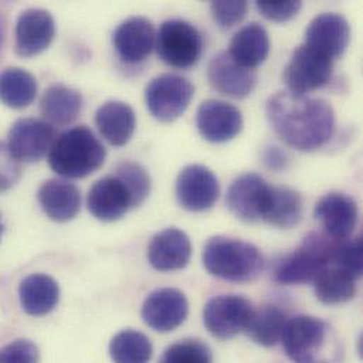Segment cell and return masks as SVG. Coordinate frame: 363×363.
<instances>
[{"instance_id": "obj_1", "label": "cell", "mask_w": 363, "mask_h": 363, "mask_svg": "<svg viewBox=\"0 0 363 363\" xmlns=\"http://www.w3.org/2000/svg\"><path fill=\"white\" fill-rule=\"evenodd\" d=\"M266 113L279 138L298 152L321 149L335 132V112L325 99L277 92L269 98Z\"/></svg>"}, {"instance_id": "obj_2", "label": "cell", "mask_w": 363, "mask_h": 363, "mask_svg": "<svg viewBox=\"0 0 363 363\" xmlns=\"http://www.w3.org/2000/svg\"><path fill=\"white\" fill-rule=\"evenodd\" d=\"M281 342L293 363H340L344 357L342 344L333 327L311 315L287 320Z\"/></svg>"}, {"instance_id": "obj_3", "label": "cell", "mask_w": 363, "mask_h": 363, "mask_svg": "<svg viewBox=\"0 0 363 363\" xmlns=\"http://www.w3.org/2000/svg\"><path fill=\"white\" fill-rule=\"evenodd\" d=\"M202 263L211 276L232 283H250L264 269L263 255L255 245L226 236H213L205 243Z\"/></svg>"}, {"instance_id": "obj_4", "label": "cell", "mask_w": 363, "mask_h": 363, "mask_svg": "<svg viewBox=\"0 0 363 363\" xmlns=\"http://www.w3.org/2000/svg\"><path fill=\"white\" fill-rule=\"evenodd\" d=\"M106 150L86 126L72 128L55 138L48 162L54 173L65 179H84L102 167Z\"/></svg>"}, {"instance_id": "obj_5", "label": "cell", "mask_w": 363, "mask_h": 363, "mask_svg": "<svg viewBox=\"0 0 363 363\" xmlns=\"http://www.w3.org/2000/svg\"><path fill=\"white\" fill-rule=\"evenodd\" d=\"M334 243L335 240L327 235L310 233L297 250L279 262L274 280L284 286L313 283L331 264Z\"/></svg>"}, {"instance_id": "obj_6", "label": "cell", "mask_w": 363, "mask_h": 363, "mask_svg": "<svg viewBox=\"0 0 363 363\" xmlns=\"http://www.w3.org/2000/svg\"><path fill=\"white\" fill-rule=\"evenodd\" d=\"M156 48L163 62L173 68L186 69L199 61L203 43L194 24L172 18L164 21L156 34Z\"/></svg>"}, {"instance_id": "obj_7", "label": "cell", "mask_w": 363, "mask_h": 363, "mask_svg": "<svg viewBox=\"0 0 363 363\" xmlns=\"http://www.w3.org/2000/svg\"><path fill=\"white\" fill-rule=\"evenodd\" d=\"M334 74V61L315 50L300 45L284 68L283 79L289 92L307 95L328 85Z\"/></svg>"}, {"instance_id": "obj_8", "label": "cell", "mask_w": 363, "mask_h": 363, "mask_svg": "<svg viewBox=\"0 0 363 363\" xmlns=\"http://www.w3.org/2000/svg\"><path fill=\"white\" fill-rule=\"evenodd\" d=\"M194 96V85L182 75L163 74L146 88V105L160 122H173L184 115Z\"/></svg>"}, {"instance_id": "obj_9", "label": "cell", "mask_w": 363, "mask_h": 363, "mask_svg": "<svg viewBox=\"0 0 363 363\" xmlns=\"http://www.w3.org/2000/svg\"><path fill=\"white\" fill-rule=\"evenodd\" d=\"M250 301L236 294H222L211 298L202 311L203 325L218 340H230L246 330L253 313Z\"/></svg>"}, {"instance_id": "obj_10", "label": "cell", "mask_w": 363, "mask_h": 363, "mask_svg": "<svg viewBox=\"0 0 363 363\" xmlns=\"http://www.w3.org/2000/svg\"><path fill=\"white\" fill-rule=\"evenodd\" d=\"M55 140L54 128L40 119H20L10 132L7 147L18 163H35L50 153Z\"/></svg>"}, {"instance_id": "obj_11", "label": "cell", "mask_w": 363, "mask_h": 363, "mask_svg": "<svg viewBox=\"0 0 363 363\" xmlns=\"http://www.w3.org/2000/svg\"><path fill=\"white\" fill-rule=\"evenodd\" d=\"M179 203L191 212L211 209L220 194L216 176L202 164L186 166L179 174L176 184Z\"/></svg>"}, {"instance_id": "obj_12", "label": "cell", "mask_w": 363, "mask_h": 363, "mask_svg": "<svg viewBox=\"0 0 363 363\" xmlns=\"http://www.w3.org/2000/svg\"><path fill=\"white\" fill-rule=\"evenodd\" d=\"M196 128L205 140L211 143H226L240 133L243 116L232 104L208 99L196 111Z\"/></svg>"}, {"instance_id": "obj_13", "label": "cell", "mask_w": 363, "mask_h": 363, "mask_svg": "<svg viewBox=\"0 0 363 363\" xmlns=\"http://www.w3.org/2000/svg\"><path fill=\"white\" fill-rule=\"evenodd\" d=\"M351 41L348 20L338 13H323L306 30V45L335 61L342 57Z\"/></svg>"}, {"instance_id": "obj_14", "label": "cell", "mask_w": 363, "mask_h": 363, "mask_svg": "<svg viewBox=\"0 0 363 363\" xmlns=\"http://www.w3.org/2000/svg\"><path fill=\"white\" fill-rule=\"evenodd\" d=\"M314 216L324 229V235L334 240L348 239L358 223V203L344 192H328L315 205Z\"/></svg>"}, {"instance_id": "obj_15", "label": "cell", "mask_w": 363, "mask_h": 363, "mask_svg": "<svg viewBox=\"0 0 363 363\" xmlns=\"http://www.w3.org/2000/svg\"><path fill=\"white\" fill-rule=\"evenodd\" d=\"M270 185L255 173L239 176L226 192L228 209L240 220L253 223L262 220Z\"/></svg>"}, {"instance_id": "obj_16", "label": "cell", "mask_w": 363, "mask_h": 363, "mask_svg": "<svg viewBox=\"0 0 363 363\" xmlns=\"http://www.w3.org/2000/svg\"><path fill=\"white\" fill-rule=\"evenodd\" d=\"M188 300L177 289H160L147 296L142 307L143 321L157 333H172L188 317Z\"/></svg>"}, {"instance_id": "obj_17", "label": "cell", "mask_w": 363, "mask_h": 363, "mask_svg": "<svg viewBox=\"0 0 363 363\" xmlns=\"http://www.w3.org/2000/svg\"><path fill=\"white\" fill-rule=\"evenodd\" d=\"M208 81L219 94L233 99H245L253 92L257 84V74L255 69L239 65L228 51H223L211 60Z\"/></svg>"}, {"instance_id": "obj_18", "label": "cell", "mask_w": 363, "mask_h": 363, "mask_svg": "<svg viewBox=\"0 0 363 363\" xmlns=\"http://www.w3.org/2000/svg\"><path fill=\"white\" fill-rule=\"evenodd\" d=\"M86 205L89 212L104 222L118 220L136 208L128 186L116 176L95 182L89 189Z\"/></svg>"}, {"instance_id": "obj_19", "label": "cell", "mask_w": 363, "mask_h": 363, "mask_svg": "<svg viewBox=\"0 0 363 363\" xmlns=\"http://www.w3.org/2000/svg\"><path fill=\"white\" fill-rule=\"evenodd\" d=\"M119 57L129 64L145 61L156 47V30L150 20L140 16L126 18L113 33Z\"/></svg>"}, {"instance_id": "obj_20", "label": "cell", "mask_w": 363, "mask_h": 363, "mask_svg": "<svg viewBox=\"0 0 363 363\" xmlns=\"http://www.w3.org/2000/svg\"><path fill=\"white\" fill-rule=\"evenodd\" d=\"M55 35V21L50 11L28 9L16 26V51L21 57H34L50 47Z\"/></svg>"}, {"instance_id": "obj_21", "label": "cell", "mask_w": 363, "mask_h": 363, "mask_svg": "<svg viewBox=\"0 0 363 363\" xmlns=\"http://www.w3.org/2000/svg\"><path fill=\"white\" fill-rule=\"evenodd\" d=\"M192 246L185 232L167 228L157 233L149 245V262L159 272L182 270L191 259Z\"/></svg>"}, {"instance_id": "obj_22", "label": "cell", "mask_w": 363, "mask_h": 363, "mask_svg": "<svg viewBox=\"0 0 363 363\" xmlns=\"http://www.w3.org/2000/svg\"><path fill=\"white\" fill-rule=\"evenodd\" d=\"M38 201L45 215L55 222L74 219L81 209V192L67 180H47L38 189Z\"/></svg>"}, {"instance_id": "obj_23", "label": "cell", "mask_w": 363, "mask_h": 363, "mask_svg": "<svg viewBox=\"0 0 363 363\" xmlns=\"http://www.w3.org/2000/svg\"><path fill=\"white\" fill-rule=\"evenodd\" d=\"M270 52V38L267 30L259 23L242 27L230 40L228 54L239 65L255 69L262 65Z\"/></svg>"}, {"instance_id": "obj_24", "label": "cell", "mask_w": 363, "mask_h": 363, "mask_svg": "<svg viewBox=\"0 0 363 363\" xmlns=\"http://www.w3.org/2000/svg\"><path fill=\"white\" fill-rule=\"evenodd\" d=\"M95 123L112 146H125L136 129V115L133 109L122 101L105 102L95 115Z\"/></svg>"}, {"instance_id": "obj_25", "label": "cell", "mask_w": 363, "mask_h": 363, "mask_svg": "<svg viewBox=\"0 0 363 363\" xmlns=\"http://www.w3.org/2000/svg\"><path fill=\"white\" fill-rule=\"evenodd\" d=\"M304 212L303 196L289 186H270L262 220L276 228H294Z\"/></svg>"}, {"instance_id": "obj_26", "label": "cell", "mask_w": 363, "mask_h": 363, "mask_svg": "<svg viewBox=\"0 0 363 363\" xmlns=\"http://www.w3.org/2000/svg\"><path fill=\"white\" fill-rule=\"evenodd\" d=\"M18 296L21 307L28 315L41 317L57 307L60 287L58 283L47 274H31L21 281Z\"/></svg>"}, {"instance_id": "obj_27", "label": "cell", "mask_w": 363, "mask_h": 363, "mask_svg": "<svg viewBox=\"0 0 363 363\" xmlns=\"http://www.w3.org/2000/svg\"><path fill=\"white\" fill-rule=\"evenodd\" d=\"M84 106L82 95L65 85H52L41 96V113L50 125H69L81 113Z\"/></svg>"}, {"instance_id": "obj_28", "label": "cell", "mask_w": 363, "mask_h": 363, "mask_svg": "<svg viewBox=\"0 0 363 363\" xmlns=\"http://www.w3.org/2000/svg\"><path fill=\"white\" fill-rule=\"evenodd\" d=\"M315 297L327 306L351 301L357 294V279L348 272L337 267H325L313 281Z\"/></svg>"}, {"instance_id": "obj_29", "label": "cell", "mask_w": 363, "mask_h": 363, "mask_svg": "<svg viewBox=\"0 0 363 363\" xmlns=\"http://www.w3.org/2000/svg\"><path fill=\"white\" fill-rule=\"evenodd\" d=\"M287 324V315L276 306H263L253 310L245 333L260 347H274L281 342Z\"/></svg>"}, {"instance_id": "obj_30", "label": "cell", "mask_w": 363, "mask_h": 363, "mask_svg": "<svg viewBox=\"0 0 363 363\" xmlns=\"http://www.w3.org/2000/svg\"><path fill=\"white\" fill-rule=\"evenodd\" d=\"M37 95L35 78L21 68H6L0 72V101L13 109L33 104Z\"/></svg>"}, {"instance_id": "obj_31", "label": "cell", "mask_w": 363, "mask_h": 363, "mask_svg": "<svg viewBox=\"0 0 363 363\" xmlns=\"http://www.w3.org/2000/svg\"><path fill=\"white\" fill-rule=\"evenodd\" d=\"M109 354L115 363H149L153 355V347L145 334L125 330L111 341Z\"/></svg>"}, {"instance_id": "obj_32", "label": "cell", "mask_w": 363, "mask_h": 363, "mask_svg": "<svg viewBox=\"0 0 363 363\" xmlns=\"http://www.w3.org/2000/svg\"><path fill=\"white\" fill-rule=\"evenodd\" d=\"M331 264L348 272L358 280L362 276L363 272L361 238H355V239L348 238L344 240H335Z\"/></svg>"}, {"instance_id": "obj_33", "label": "cell", "mask_w": 363, "mask_h": 363, "mask_svg": "<svg viewBox=\"0 0 363 363\" xmlns=\"http://www.w3.org/2000/svg\"><path fill=\"white\" fill-rule=\"evenodd\" d=\"M115 176L123 182L132 194L135 206L142 205L150 194L152 182L149 173L138 163L125 162L118 166Z\"/></svg>"}, {"instance_id": "obj_34", "label": "cell", "mask_w": 363, "mask_h": 363, "mask_svg": "<svg viewBox=\"0 0 363 363\" xmlns=\"http://www.w3.org/2000/svg\"><path fill=\"white\" fill-rule=\"evenodd\" d=\"M159 363H212V352L198 340H184L169 347Z\"/></svg>"}, {"instance_id": "obj_35", "label": "cell", "mask_w": 363, "mask_h": 363, "mask_svg": "<svg viewBox=\"0 0 363 363\" xmlns=\"http://www.w3.org/2000/svg\"><path fill=\"white\" fill-rule=\"evenodd\" d=\"M247 1L243 0H232V1H212L211 3V13L215 20V23L220 28H230L236 24H239L246 13H247Z\"/></svg>"}, {"instance_id": "obj_36", "label": "cell", "mask_w": 363, "mask_h": 363, "mask_svg": "<svg viewBox=\"0 0 363 363\" xmlns=\"http://www.w3.org/2000/svg\"><path fill=\"white\" fill-rule=\"evenodd\" d=\"M256 7L263 17L272 21L284 23L294 18L303 7V3L298 0L287 1H272V0H259Z\"/></svg>"}, {"instance_id": "obj_37", "label": "cell", "mask_w": 363, "mask_h": 363, "mask_svg": "<svg viewBox=\"0 0 363 363\" xmlns=\"http://www.w3.org/2000/svg\"><path fill=\"white\" fill-rule=\"evenodd\" d=\"M0 363H38V350L28 340H17L0 348Z\"/></svg>"}, {"instance_id": "obj_38", "label": "cell", "mask_w": 363, "mask_h": 363, "mask_svg": "<svg viewBox=\"0 0 363 363\" xmlns=\"http://www.w3.org/2000/svg\"><path fill=\"white\" fill-rule=\"evenodd\" d=\"M21 177V166L11 156L6 143L0 142V192L10 189Z\"/></svg>"}, {"instance_id": "obj_39", "label": "cell", "mask_w": 363, "mask_h": 363, "mask_svg": "<svg viewBox=\"0 0 363 363\" xmlns=\"http://www.w3.org/2000/svg\"><path fill=\"white\" fill-rule=\"evenodd\" d=\"M262 162L269 170L280 173L289 167L290 156L281 147H279L276 145H270V146L264 147V150L262 153Z\"/></svg>"}, {"instance_id": "obj_40", "label": "cell", "mask_w": 363, "mask_h": 363, "mask_svg": "<svg viewBox=\"0 0 363 363\" xmlns=\"http://www.w3.org/2000/svg\"><path fill=\"white\" fill-rule=\"evenodd\" d=\"M4 34H6V21H4L3 14L0 13V48L3 45V41H4Z\"/></svg>"}, {"instance_id": "obj_41", "label": "cell", "mask_w": 363, "mask_h": 363, "mask_svg": "<svg viewBox=\"0 0 363 363\" xmlns=\"http://www.w3.org/2000/svg\"><path fill=\"white\" fill-rule=\"evenodd\" d=\"M1 230H3V226H1V222H0V238H1Z\"/></svg>"}]
</instances>
